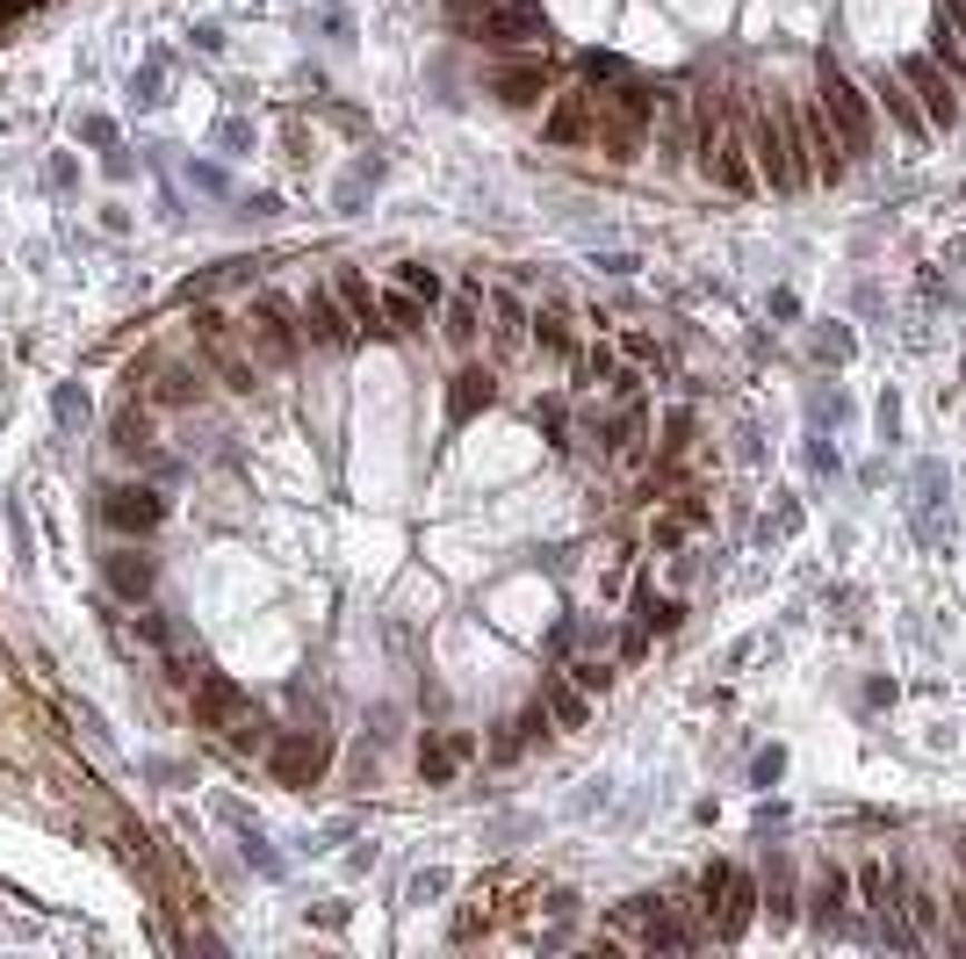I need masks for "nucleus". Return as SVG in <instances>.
I'll list each match as a JSON object with an SVG mask.
<instances>
[{
	"label": "nucleus",
	"mask_w": 966,
	"mask_h": 959,
	"mask_svg": "<svg viewBox=\"0 0 966 959\" xmlns=\"http://www.w3.org/2000/svg\"><path fill=\"white\" fill-rule=\"evenodd\" d=\"M599 101V130H592V145L606 151V159H635L642 145H650V116H656V87L650 80H621L613 95H592Z\"/></svg>",
	"instance_id": "obj_2"
},
{
	"label": "nucleus",
	"mask_w": 966,
	"mask_h": 959,
	"mask_svg": "<svg viewBox=\"0 0 966 959\" xmlns=\"http://www.w3.org/2000/svg\"><path fill=\"white\" fill-rule=\"evenodd\" d=\"M570 672H577V685H585V693H606V685H613V672H606V664H570Z\"/></svg>",
	"instance_id": "obj_33"
},
{
	"label": "nucleus",
	"mask_w": 966,
	"mask_h": 959,
	"mask_svg": "<svg viewBox=\"0 0 966 959\" xmlns=\"http://www.w3.org/2000/svg\"><path fill=\"white\" fill-rule=\"evenodd\" d=\"M332 288H340V303H347V317H354V325H368V332L382 325V296L361 282V267H340V274H332Z\"/></svg>",
	"instance_id": "obj_19"
},
{
	"label": "nucleus",
	"mask_w": 966,
	"mask_h": 959,
	"mask_svg": "<svg viewBox=\"0 0 966 959\" xmlns=\"http://www.w3.org/2000/svg\"><path fill=\"white\" fill-rule=\"evenodd\" d=\"M195 340H203L209 375H217L224 390H238V398H253V390H260V354L245 346V332H232V317L203 311V317H195Z\"/></svg>",
	"instance_id": "obj_4"
},
{
	"label": "nucleus",
	"mask_w": 966,
	"mask_h": 959,
	"mask_svg": "<svg viewBox=\"0 0 966 959\" xmlns=\"http://www.w3.org/2000/svg\"><path fill=\"white\" fill-rule=\"evenodd\" d=\"M793 124H801V151H808V174H816V180H845L851 151H845V137H837L830 109H822V101L808 95L801 109H793Z\"/></svg>",
	"instance_id": "obj_9"
},
{
	"label": "nucleus",
	"mask_w": 966,
	"mask_h": 959,
	"mask_svg": "<svg viewBox=\"0 0 966 959\" xmlns=\"http://www.w3.org/2000/svg\"><path fill=\"white\" fill-rule=\"evenodd\" d=\"M577 375H585V383H606V375H613V346H592V354L577 361Z\"/></svg>",
	"instance_id": "obj_31"
},
{
	"label": "nucleus",
	"mask_w": 966,
	"mask_h": 959,
	"mask_svg": "<svg viewBox=\"0 0 966 959\" xmlns=\"http://www.w3.org/2000/svg\"><path fill=\"white\" fill-rule=\"evenodd\" d=\"M735 130H743L750 166H758L764 188L793 195V188L816 180L808 174V151H801V124H793V109H787L779 87H743V95H735Z\"/></svg>",
	"instance_id": "obj_1"
},
{
	"label": "nucleus",
	"mask_w": 966,
	"mask_h": 959,
	"mask_svg": "<svg viewBox=\"0 0 966 959\" xmlns=\"http://www.w3.org/2000/svg\"><path fill=\"white\" fill-rule=\"evenodd\" d=\"M267 765H274L282 786H318L325 765H332V736L325 728H282V736L267 743Z\"/></svg>",
	"instance_id": "obj_7"
},
{
	"label": "nucleus",
	"mask_w": 966,
	"mask_h": 959,
	"mask_svg": "<svg viewBox=\"0 0 966 959\" xmlns=\"http://www.w3.org/2000/svg\"><path fill=\"white\" fill-rule=\"evenodd\" d=\"M866 95L880 101V109L895 116V124L909 130V137H924V130H930V124H924V109H916V95H909V80H895V72H872V80H866Z\"/></svg>",
	"instance_id": "obj_16"
},
{
	"label": "nucleus",
	"mask_w": 966,
	"mask_h": 959,
	"mask_svg": "<svg viewBox=\"0 0 966 959\" xmlns=\"http://www.w3.org/2000/svg\"><path fill=\"white\" fill-rule=\"evenodd\" d=\"M541 707H548V722H556V728H585V685H563V678H548L541 685Z\"/></svg>",
	"instance_id": "obj_23"
},
{
	"label": "nucleus",
	"mask_w": 966,
	"mask_h": 959,
	"mask_svg": "<svg viewBox=\"0 0 966 959\" xmlns=\"http://www.w3.org/2000/svg\"><path fill=\"white\" fill-rule=\"evenodd\" d=\"M548 87H556V72H548V51L498 58V66H490V95H498L505 109H534V101H548Z\"/></svg>",
	"instance_id": "obj_11"
},
{
	"label": "nucleus",
	"mask_w": 966,
	"mask_h": 959,
	"mask_svg": "<svg viewBox=\"0 0 966 959\" xmlns=\"http://www.w3.org/2000/svg\"><path fill=\"white\" fill-rule=\"evenodd\" d=\"M816 101L830 109V124H837V137H845V151L851 159H866L872 151V101H866V87L851 80L837 58H822V72H816Z\"/></svg>",
	"instance_id": "obj_3"
},
{
	"label": "nucleus",
	"mask_w": 966,
	"mask_h": 959,
	"mask_svg": "<svg viewBox=\"0 0 966 959\" xmlns=\"http://www.w3.org/2000/svg\"><path fill=\"white\" fill-rule=\"evenodd\" d=\"M592 130H599V101H592L585 87H563V95H556V109H548V124H541V137L570 151V145H585Z\"/></svg>",
	"instance_id": "obj_14"
},
{
	"label": "nucleus",
	"mask_w": 966,
	"mask_h": 959,
	"mask_svg": "<svg viewBox=\"0 0 966 959\" xmlns=\"http://www.w3.org/2000/svg\"><path fill=\"white\" fill-rule=\"evenodd\" d=\"M87 419V398L80 390H58V425H80Z\"/></svg>",
	"instance_id": "obj_34"
},
{
	"label": "nucleus",
	"mask_w": 966,
	"mask_h": 959,
	"mask_svg": "<svg viewBox=\"0 0 966 959\" xmlns=\"http://www.w3.org/2000/svg\"><path fill=\"white\" fill-rule=\"evenodd\" d=\"M527 325H534V340H541L548 354H570V346H577V332H570V311H563V303H541V311H534Z\"/></svg>",
	"instance_id": "obj_24"
},
{
	"label": "nucleus",
	"mask_w": 966,
	"mask_h": 959,
	"mask_svg": "<svg viewBox=\"0 0 966 959\" xmlns=\"http://www.w3.org/2000/svg\"><path fill=\"white\" fill-rule=\"evenodd\" d=\"M188 693H195V728H238V722H253V699H245V685L224 678V672H195Z\"/></svg>",
	"instance_id": "obj_10"
},
{
	"label": "nucleus",
	"mask_w": 966,
	"mask_h": 959,
	"mask_svg": "<svg viewBox=\"0 0 966 959\" xmlns=\"http://www.w3.org/2000/svg\"><path fill=\"white\" fill-rule=\"evenodd\" d=\"M440 8H448V22H455V29H469V22H484V14L498 8V0H440Z\"/></svg>",
	"instance_id": "obj_30"
},
{
	"label": "nucleus",
	"mask_w": 966,
	"mask_h": 959,
	"mask_svg": "<svg viewBox=\"0 0 966 959\" xmlns=\"http://www.w3.org/2000/svg\"><path fill=\"white\" fill-rule=\"evenodd\" d=\"M585 72H592V80H621V58H599V51H592Z\"/></svg>",
	"instance_id": "obj_36"
},
{
	"label": "nucleus",
	"mask_w": 966,
	"mask_h": 959,
	"mask_svg": "<svg viewBox=\"0 0 966 959\" xmlns=\"http://www.w3.org/2000/svg\"><path fill=\"white\" fill-rule=\"evenodd\" d=\"M498 398V383H490V369H462L455 375V390H448V419L462 425V419H477V411Z\"/></svg>",
	"instance_id": "obj_21"
},
{
	"label": "nucleus",
	"mask_w": 966,
	"mask_h": 959,
	"mask_svg": "<svg viewBox=\"0 0 966 959\" xmlns=\"http://www.w3.org/2000/svg\"><path fill=\"white\" fill-rule=\"evenodd\" d=\"M217 145H224V151H245V145H253V124H245V116H224Z\"/></svg>",
	"instance_id": "obj_32"
},
{
	"label": "nucleus",
	"mask_w": 966,
	"mask_h": 959,
	"mask_svg": "<svg viewBox=\"0 0 966 959\" xmlns=\"http://www.w3.org/2000/svg\"><path fill=\"white\" fill-rule=\"evenodd\" d=\"M469 751H477L469 736H440V743H426V751H419V772H426V786H448L455 772L469 765Z\"/></svg>",
	"instance_id": "obj_18"
},
{
	"label": "nucleus",
	"mask_w": 966,
	"mask_h": 959,
	"mask_svg": "<svg viewBox=\"0 0 966 959\" xmlns=\"http://www.w3.org/2000/svg\"><path fill=\"white\" fill-rule=\"evenodd\" d=\"M101 570H109V585L123 591V599H145L152 577H159V562H152L145 548H109V562H101Z\"/></svg>",
	"instance_id": "obj_17"
},
{
	"label": "nucleus",
	"mask_w": 966,
	"mask_h": 959,
	"mask_svg": "<svg viewBox=\"0 0 966 959\" xmlns=\"http://www.w3.org/2000/svg\"><path fill=\"white\" fill-rule=\"evenodd\" d=\"M116 448L123 454H152V419L145 411H116Z\"/></svg>",
	"instance_id": "obj_27"
},
{
	"label": "nucleus",
	"mask_w": 966,
	"mask_h": 959,
	"mask_svg": "<svg viewBox=\"0 0 966 959\" xmlns=\"http://www.w3.org/2000/svg\"><path fill=\"white\" fill-rule=\"evenodd\" d=\"M289 303L282 296H253V311H245V346H253L260 354V369H289V361H296V346H303V325H289Z\"/></svg>",
	"instance_id": "obj_5"
},
{
	"label": "nucleus",
	"mask_w": 966,
	"mask_h": 959,
	"mask_svg": "<svg viewBox=\"0 0 966 959\" xmlns=\"http://www.w3.org/2000/svg\"><path fill=\"white\" fill-rule=\"evenodd\" d=\"M433 894H448V873H419V880H411V902H433Z\"/></svg>",
	"instance_id": "obj_35"
},
{
	"label": "nucleus",
	"mask_w": 966,
	"mask_h": 959,
	"mask_svg": "<svg viewBox=\"0 0 966 959\" xmlns=\"http://www.w3.org/2000/svg\"><path fill=\"white\" fill-rule=\"evenodd\" d=\"M469 29H477V43H490V51H548L541 0H498V8H490L484 22H469Z\"/></svg>",
	"instance_id": "obj_6"
},
{
	"label": "nucleus",
	"mask_w": 966,
	"mask_h": 959,
	"mask_svg": "<svg viewBox=\"0 0 966 959\" xmlns=\"http://www.w3.org/2000/svg\"><path fill=\"white\" fill-rule=\"evenodd\" d=\"M693 166H700L708 180H722L729 195H758V188H764V180H758V166H750V145H743V130H735V116H729V130L714 137V145L700 151Z\"/></svg>",
	"instance_id": "obj_12"
},
{
	"label": "nucleus",
	"mask_w": 966,
	"mask_h": 959,
	"mask_svg": "<svg viewBox=\"0 0 966 959\" xmlns=\"http://www.w3.org/2000/svg\"><path fill=\"white\" fill-rule=\"evenodd\" d=\"M101 520L116 535H152L166 520V491L159 483H116V491H101Z\"/></svg>",
	"instance_id": "obj_13"
},
{
	"label": "nucleus",
	"mask_w": 966,
	"mask_h": 959,
	"mask_svg": "<svg viewBox=\"0 0 966 959\" xmlns=\"http://www.w3.org/2000/svg\"><path fill=\"white\" fill-rule=\"evenodd\" d=\"M901 80H909V95L924 101V124L930 130H953L959 116H966V95H959V80L938 66V58H909L901 66Z\"/></svg>",
	"instance_id": "obj_8"
},
{
	"label": "nucleus",
	"mask_w": 966,
	"mask_h": 959,
	"mask_svg": "<svg viewBox=\"0 0 966 959\" xmlns=\"http://www.w3.org/2000/svg\"><path fill=\"white\" fill-rule=\"evenodd\" d=\"M303 332H311L318 346H354V317H347V303H340V288H325L318 282L311 296H303Z\"/></svg>",
	"instance_id": "obj_15"
},
{
	"label": "nucleus",
	"mask_w": 966,
	"mask_h": 959,
	"mask_svg": "<svg viewBox=\"0 0 966 959\" xmlns=\"http://www.w3.org/2000/svg\"><path fill=\"white\" fill-rule=\"evenodd\" d=\"M477 288H469V296H455V311H448V340L455 346H477Z\"/></svg>",
	"instance_id": "obj_29"
},
{
	"label": "nucleus",
	"mask_w": 966,
	"mask_h": 959,
	"mask_svg": "<svg viewBox=\"0 0 966 959\" xmlns=\"http://www.w3.org/2000/svg\"><path fill=\"white\" fill-rule=\"evenodd\" d=\"M203 383H209L203 361H195V369H188V361H174V369H159V383H152V404H195V398H203Z\"/></svg>",
	"instance_id": "obj_22"
},
{
	"label": "nucleus",
	"mask_w": 966,
	"mask_h": 959,
	"mask_svg": "<svg viewBox=\"0 0 966 959\" xmlns=\"http://www.w3.org/2000/svg\"><path fill=\"white\" fill-rule=\"evenodd\" d=\"M750 917H758V888H750V873H735V865H729V902H722V923H714V938H743Z\"/></svg>",
	"instance_id": "obj_20"
},
{
	"label": "nucleus",
	"mask_w": 966,
	"mask_h": 959,
	"mask_svg": "<svg viewBox=\"0 0 966 959\" xmlns=\"http://www.w3.org/2000/svg\"><path fill=\"white\" fill-rule=\"evenodd\" d=\"M382 317H390L397 332H419V325H426V296H411V288H390V296H382Z\"/></svg>",
	"instance_id": "obj_26"
},
{
	"label": "nucleus",
	"mask_w": 966,
	"mask_h": 959,
	"mask_svg": "<svg viewBox=\"0 0 966 959\" xmlns=\"http://www.w3.org/2000/svg\"><path fill=\"white\" fill-rule=\"evenodd\" d=\"M490 311H498V340H505V346H513L519 332H527V311H519L513 288H490Z\"/></svg>",
	"instance_id": "obj_28"
},
{
	"label": "nucleus",
	"mask_w": 966,
	"mask_h": 959,
	"mask_svg": "<svg viewBox=\"0 0 966 959\" xmlns=\"http://www.w3.org/2000/svg\"><path fill=\"white\" fill-rule=\"evenodd\" d=\"M808 902H816V923H822V931H830V923L845 917V873H837V865H830V873H822L816 888H808Z\"/></svg>",
	"instance_id": "obj_25"
}]
</instances>
